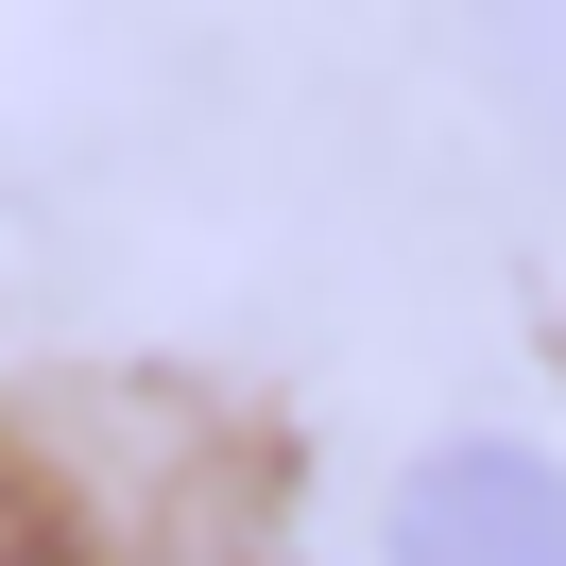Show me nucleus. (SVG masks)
Masks as SVG:
<instances>
[{"label": "nucleus", "instance_id": "obj_1", "mask_svg": "<svg viewBox=\"0 0 566 566\" xmlns=\"http://www.w3.org/2000/svg\"><path fill=\"white\" fill-rule=\"evenodd\" d=\"M395 566H566V463L515 429H463L395 481Z\"/></svg>", "mask_w": 566, "mask_h": 566}, {"label": "nucleus", "instance_id": "obj_2", "mask_svg": "<svg viewBox=\"0 0 566 566\" xmlns=\"http://www.w3.org/2000/svg\"><path fill=\"white\" fill-rule=\"evenodd\" d=\"M463 35H481V86L532 120V155L566 172V0H463Z\"/></svg>", "mask_w": 566, "mask_h": 566}]
</instances>
